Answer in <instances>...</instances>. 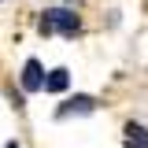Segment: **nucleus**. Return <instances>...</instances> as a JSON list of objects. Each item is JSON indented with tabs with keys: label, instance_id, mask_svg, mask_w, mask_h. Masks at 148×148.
I'll use <instances>...</instances> for the list:
<instances>
[{
	"label": "nucleus",
	"instance_id": "1",
	"mask_svg": "<svg viewBox=\"0 0 148 148\" xmlns=\"http://www.w3.org/2000/svg\"><path fill=\"white\" fill-rule=\"evenodd\" d=\"M82 30V22H78V15L74 11H67V8H45V15H41V34H63V37H74Z\"/></svg>",
	"mask_w": 148,
	"mask_h": 148
},
{
	"label": "nucleus",
	"instance_id": "2",
	"mask_svg": "<svg viewBox=\"0 0 148 148\" xmlns=\"http://www.w3.org/2000/svg\"><path fill=\"white\" fill-rule=\"evenodd\" d=\"M92 111H96V100H92V96H85V92H78V96L63 100V104L56 108V119H71V115H92Z\"/></svg>",
	"mask_w": 148,
	"mask_h": 148
},
{
	"label": "nucleus",
	"instance_id": "3",
	"mask_svg": "<svg viewBox=\"0 0 148 148\" xmlns=\"http://www.w3.org/2000/svg\"><path fill=\"white\" fill-rule=\"evenodd\" d=\"M22 89L26 92H41L45 89V71H41L37 59H26V67H22Z\"/></svg>",
	"mask_w": 148,
	"mask_h": 148
},
{
	"label": "nucleus",
	"instance_id": "4",
	"mask_svg": "<svg viewBox=\"0 0 148 148\" xmlns=\"http://www.w3.org/2000/svg\"><path fill=\"white\" fill-rule=\"evenodd\" d=\"M67 85H71V71L67 67H56V71L45 74V92H67Z\"/></svg>",
	"mask_w": 148,
	"mask_h": 148
},
{
	"label": "nucleus",
	"instance_id": "5",
	"mask_svg": "<svg viewBox=\"0 0 148 148\" xmlns=\"http://www.w3.org/2000/svg\"><path fill=\"white\" fill-rule=\"evenodd\" d=\"M122 148H148V126L130 122V126H126V145H122Z\"/></svg>",
	"mask_w": 148,
	"mask_h": 148
}]
</instances>
